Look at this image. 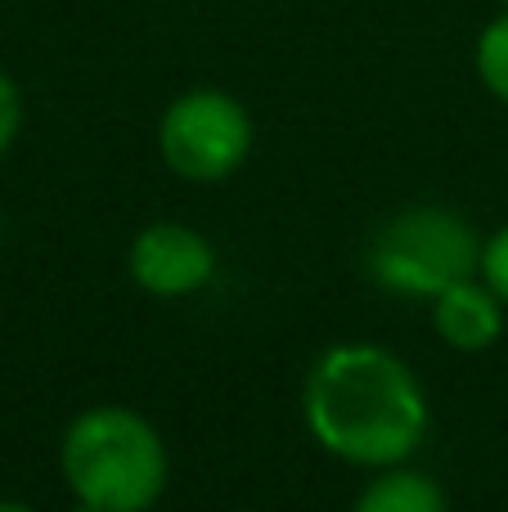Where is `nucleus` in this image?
Segmentation results:
<instances>
[{"instance_id":"nucleus-1","label":"nucleus","mask_w":508,"mask_h":512,"mask_svg":"<svg viewBox=\"0 0 508 512\" xmlns=\"http://www.w3.org/2000/svg\"><path fill=\"white\" fill-rule=\"evenodd\" d=\"M311 436L342 463L396 468L428 436V396L414 369L374 342L329 346L302 391Z\"/></svg>"},{"instance_id":"nucleus-2","label":"nucleus","mask_w":508,"mask_h":512,"mask_svg":"<svg viewBox=\"0 0 508 512\" xmlns=\"http://www.w3.org/2000/svg\"><path fill=\"white\" fill-rule=\"evenodd\" d=\"M59 472L81 504L99 512H149L167 490V445L144 414L95 405L63 432Z\"/></svg>"},{"instance_id":"nucleus-3","label":"nucleus","mask_w":508,"mask_h":512,"mask_svg":"<svg viewBox=\"0 0 508 512\" xmlns=\"http://www.w3.org/2000/svg\"><path fill=\"white\" fill-rule=\"evenodd\" d=\"M369 274L401 297H441L446 288L482 274V243L459 212L405 207L378 225L369 243Z\"/></svg>"},{"instance_id":"nucleus-4","label":"nucleus","mask_w":508,"mask_h":512,"mask_svg":"<svg viewBox=\"0 0 508 512\" xmlns=\"http://www.w3.org/2000/svg\"><path fill=\"white\" fill-rule=\"evenodd\" d=\"M257 126L252 113L225 90H185L158 122V153L180 180L216 185L248 162Z\"/></svg>"},{"instance_id":"nucleus-5","label":"nucleus","mask_w":508,"mask_h":512,"mask_svg":"<svg viewBox=\"0 0 508 512\" xmlns=\"http://www.w3.org/2000/svg\"><path fill=\"white\" fill-rule=\"evenodd\" d=\"M126 270L149 297H189L216 279V248L189 225L158 221L131 239Z\"/></svg>"},{"instance_id":"nucleus-6","label":"nucleus","mask_w":508,"mask_h":512,"mask_svg":"<svg viewBox=\"0 0 508 512\" xmlns=\"http://www.w3.org/2000/svg\"><path fill=\"white\" fill-rule=\"evenodd\" d=\"M504 301L486 279H464L432 297V328L450 351H491L504 333Z\"/></svg>"},{"instance_id":"nucleus-7","label":"nucleus","mask_w":508,"mask_h":512,"mask_svg":"<svg viewBox=\"0 0 508 512\" xmlns=\"http://www.w3.org/2000/svg\"><path fill=\"white\" fill-rule=\"evenodd\" d=\"M351 512H450L446 490L414 468H378V477L360 490Z\"/></svg>"},{"instance_id":"nucleus-8","label":"nucleus","mask_w":508,"mask_h":512,"mask_svg":"<svg viewBox=\"0 0 508 512\" xmlns=\"http://www.w3.org/2000/svg\"><path fill=\"white\" fill-rule=\"evenodd\" d=\"M473 63H477V77H482V86L491 90L500 104H508V9L482 27Z\"/></svg>"},{"instance_id":"nucleus-9","label":"nucleus","mask_w":508,"mask_h":512,"mask_svg":"<svg viewBox=\"0 0 508 512\" xmlns=\"http://www.w3.org/2000/svg\"><path fill=\"white\" fill-rule=\"evenodd\" d=\"M482 279L491 283L495 297L508 306V225L482 243Z\"/></svg>"},{"instance_id":"nucleus-10","label":"nucleus","mask_w":508,"mask_h":512,"mask_svg":"<svg viewBox=\"0 0 508 512\" xmlns=\"http://www.w3.org/2000/svg\"><path fill=\"white\" fill-rule=\"evenodd\" d=\"M18 126H23V95L9 81V72H0V158L9 153V144L18 140Z\"/></svg>"},{"instance_id":"nucleus-11","label":"nucleus","mask_w":508,"mask_h":512,"mask_svg":"<svg viewBox=\"0 0 508 512\" xmlns=\"http://www.w3.org/2000/svg\"><path fill=\"white\" fill-rule=\"evenodd\" d=\"M0 512H36V508H27V504H18V499H0Z\"/></svg>"},{"instance_id":"nucleus-12","label":"nucleus","mask_w":508,"mask_h":512,"mask_svg":"<svg viewBox=\"0 0 508 512\" xmlns=\"http://www.w3.org/2000/svg\"><path fill=\"white\" fill-rule=\"evenodd\" d=\"M68 512H99L95 504H81V499H77V508H68Z\"/></svg>"},{"instance_id":"nucleus-13","label":"nucleus","mask_w":508,"mask_h":512,"mask_svg":"<svg viewBox=\"0 0 508 512\" xmlns=\"http://www.w3.org/2000/svg\"><path fill=\"white\" fill-rule=\"evenodd\" d=\"M495 5H500V9H508V0H495Z\"/></svg>"}]
</instances>
